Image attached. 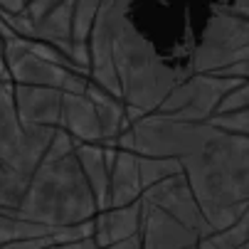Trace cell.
Listing matches in <instances>:
<instances>
[{
    "mask_svg": "<svg viewBox=\"0 0 249 249\" xmlns=\"http://www.w3.org/2000/svg\"><path fill=\"white\" fill-rule=\"evenodd\" d=\"M215 77H225V79H237V82H244L249 79V47H244L227 67L217 69Z\"/></svg>",
    "mask_w": 249,
    "mask_h": 249,
    "instance_id": "cb8c5ba5",
    "label": "cell"
},
{
    "mask_svg": "<svg viewBox=\"0 0 249 249\" xmlns=\"http://www.w3.org/2000/svg\"><path fill=\"white\" fill-rule=\"evenodd\" d=\"M18 212L25 220L50 230L94 220L96 202L74 151L64 156L45 153L42 163L27 180V190L20 200Z\"/></svg>",
    "mask_w": 249,
    "mask_h": 249,
    "instance_id": "3957f363",
    "label": "cell"
},
{
    "mask_svg": "<svg viewBox=\"0 0 249 249\" xmlns=\"http://www.w3.org/2000/svg\"><path fill=\"white\" fill-rule=\"evenodd\" d=\"M114 69L119 79V99L126 109H133L141 116L156 114L170 89L188 77L156 52L153 42L131 20V8H126L116 20Z\"/></svg>",
    "mask_w": 249,
    "mask_h": 249,
    "instance_id": "7a4b0ae2",
    "label": "cell"
},
{
    "mask_svg": "<svg viewBox=\"0 0 249 249\" xmlns=\"http://www.w3.org/2000/svg\"><path fill=\"white\" fill-rule=\"evenodd\" d=\"M72 20H74V0H64L59 8L32 22V40L52 45L69 57L72 50Z\"/></svg>",
    "mask_w": 249,
    "mask_h": 249,
    "instance_id": "2e32d148",
    "label": "cell"
},
{
    "mask_svg": "<svg viewBox=\"0 0 249 249\" xmlns=\"http://www.w3.org/2000/svg\"><path fill=\"white\" fill-rule=\"evenodd\" d=\"M87 96L94 104V111H96V119H99V128H101V143L99 146L114 148L116 146V138L128 128L124 101L119 96L109 94V91H104L94 82L87 87Z\"/></svg>",
    "mask_w": 249,
    "mask_h": 249,
    "instance_id": "9a60e30c",
    "label": "cell"
},
{
    "mask_svg": "<svg viewBox=\"0 0 249 249\" xmlns=\"http://www.w3.org/2000/svg\"><path fill=\"white\" fill-rule=\"evenodd\" d=\"M54 230L42 227L32 220H25L18 210L0 207V247L18 242V239H32V237H52Z\"/></svg>",
    "mask_w": 249,
    "mask_h": 249,
    "instance_id": "e0dca14e",
    "label": "cell"
},
{
    "mask_svg": "<svg viewBox=\"0 0 249 249\" xmlns=\"http://www.w3.org/2000/svg\"><path fill=\"white\" fill-rule=\"evenodd\" d=\"M242 249H249V242H247V244H244V247H242Z\"/></svg>",
    "mask_w": 249,
    "mask_h": 249,
    "instance_id": "1f68e13d",
    "label": "cell"
},
{
    "mask_svg": "<svg viewBox=\"0 0 249 249\" xmlns=\"http://www.w3.org/2000/svg\"><path fill=\"white\" fill-rule=\"evenodd\" d=\"M101 8V0H74V20H72V45H84L94 18Z\"/></svg>",
    "mask_w": 249,
    "mask_h": 249,
    "instance_id": "44dd1931",
    "label": "cell"
},
{
    "mask_svg": "<svg viewBox=\"0 0 249 249\" xmlns=\"http://www.w3.org/2000/svg\"><path fill=\"white\" fill-rule=\"evenodd\" d=\"M141 200H146L148 205L163 210L165 215H170L173 220H178L180 225H185L190 232H195L200 239H205L207 234H212L202 210L190 190V183L183 173H178L173 178H165V180L151 185L143 190Z\"/></svg>",
    "mask_w": 249,
    "mask_h": 249,
    "instance_id": "52a82bcc",
    "label": "cell"
},
{
    "mask_svg": "<svg viewBox=\"0 0 249 249\" xmlns=\"http://www.w3.org/2000/svg\"><path fill=\"white\" fill-rule=\"evenodd\" d=\"M232 87H237V79L193 72L170 89V94L163 99V104L158 106L156 114L170 116L178 121L205 124L215 116L220 101L225 99V94Z\"/></svg>",
    "mask_w": 249,
    "mask_h": 249,
    "instance_id": "5b68a950",
    "label": "cell"
},
{
    "mask_svg": "<svg viewBox=\"0 0 249 249\" xmlns=\"http://www.w3.org/2000/svg\"><path fill=\"white\" fill-rule=\"evenodd\" d=\"M220 8H225L232 15H239V18L249 20V0H227V3L220 5Z\"/></svg>",
    "mask_w": 249,
    "mask_h": 249,
    "instance_id": "4316f807",
    "label": "cell"
},
{
    "mask_svg": "<svg viewBox=\"0 0 249 249\" xmlns=\"http://www.w3.org/2000/svg\"><path fill=\"white\" fill-rule=\"evenodd\" d=\"M143 185L133 148H114L109 163V207H126L141 200Z\"/></svg>",
    "mask_w": 249,
    "mask_h": 249,
    "instance_id": "8fae6325",
    "label": "cell"
},
{
    "mask_svg": "<svg viewBox=\"0 0 249 249\" xmlns=\"http://www.w3.org/2000/svg\"><path fill=\"white\" fill-rule=\"evenodd\" d=\"M59 128L67 131L77 143H101V128L94 111V104L87 94H64L62 96V121Z\"/></svg>",
    "mask_w": 249,
    "mask_h": 249,
    "instance_id": "4fadbf2b",
    "label": "cell"
},
{
    "mask_svg": "<svg viewBox=\"0 0 249 249\" xmlns=\"http://www.w3.org/2000/svg\"><path fill=\"white\" fill-rule=\"evenodd\" d=\"M64 0H27L25 5V15L30 22H37L40 18H45L47 13H52L54 8H59Z\"/></svg>",
    "mask_w": 249,
    "mask_h": 249,
    "instance_id": "d4e9b609",
    "label": "cell"
},
{
    "mask_svg": "<svg viewBox=\"0 0 249 249\" xmlns=\"http://www.w3.org/2000/svg\"><path fill=\"white\" fill-rule=\"evenodd\" d=\"M141 227V200L126 207H106L94 215V239L99 249L131 239Z\"/></svg>",
    "mask_w": 249,
    "mask_h": 249,
    "instance_id": "7c38bea8",
    "label": "cell"
},
{
    "mask_svg": "<svg viewBox=\"0 0 249 249\" xmlns=\"http://www.w3.org/2000/svg\"><path fill=\"white\" fill-rule=\"evenodd\" d=\"M25 0H0V13H10V15H22L25 13Z\"/></svg>",
    "mask_w": 249,
    "mask_h": 249,
    "instance_id": "83f0119b",
    "label": "cell"
},
{
    "mask_svg": "<svg viewBox=\"0 0 249 249\" xmlns=\"http://www.w3.org/2000/svg\"><path fill=\"white\" fill-rule=\"evenodd\" d=\"M57 128H32L27 131L15 111L13 84L0 82V160L13 173L30 180L42 163L47 146Z\"/></svg>",
    "mask_w": 249,
    "mask_h": 249,
    "instance_id": "277c9868",
    "label": "cell"
},
{
    "mask_svg": "<svg viewBox=\"0 0 249 249\" xmlns=\"http://www.w3.org/2000/svg\"><path fill=\"white\" fill-rule=\"evenodd\" d=\"M25 3H27V0H25Z\"/></svg>",
    "mask_w": 249,
    "mask_h": 249,
    "instance_id": "d6a6232c",
    "label": "cell"
},
{
    "mask_svg": "<svg viewBox=\"0 0 249 249\" xmlns=\"http://www.w3.org/2000/svg\"><path fill=\"white\" fill-rule=\"evenodd\" d=\"M111 151L96 143H77L74 156L79 160V168L84 173V180L94 195L96 212L109 207V163H111Z\"/></svg>",
    "mask_w": 249,
    "mask_h": 249,
    "instance_id": "5bb4252c",
    "label": "cell"
},
{
    "mask_svg": "<svg viewBox=\"0 0 249 249\" xmlns=\"http://www.w3.org/2000/svg\"><path fill=\"white\" fill-rule=\"evenodd\" d=\"M62 91L42 87H20L13 84V101L20 124L32 128H59L62 121Z\"/></svg>",
    "mask_w": 249,
    "mask_h": 249,
    "instance_id": "30bf717a",
    "label": "cell"
},
{
    "mask_svg": "<svg viewBox=\"0 0 249 249\" xmlns=\"http://www.w3.org/2000/svg\"><path fill=\"white\" fill-rule=\"evenodd\" d=\"M104 249H141V239H138V234H136V237H131V239L116 242V244H111V247H104Z\"/></svg>",
    "mask_w": 249,
    "mask_h": 249,
    "instance_id": "f546056e",
    "label": "cell"
},
{
    "mask_svg": "<svg viewBox=\"0 0 249 249\" xmlns=\"http://www.w3.org/2000/svg\"><path fill=\"white\" fill-rule=\"evenodd\" d=\"M249 242V207L244 210V215L230 225L227 230L212 232L205 239L197 242V249H242Z\"/></svg>",
    "mask_w": 249,
    "mask_h": 249,
    "instance_id": "ac0fdd59",
    "label": "cell"
},
{
    "mask_svg": "<svg viewBox=\"0 0 249 249\" xmlns=\"http://www.w3.org/2000/svg\"><path fill=\"white\" fill-rule=\"evenodd\" d=\"M0 37H3V40H8V37H13V32L8 30V25H5L3 20H0Z\"/></svg>",
    "mask_w": 249,
    "mask_h": 249,
    "instance_id": "4dcf8cb0",
    "label": "cell"
},
{
    "mask_svg": "<svg viewBox=\"0 0 249 249\" xmlns=\"http://www.w3.org/2000/svg\"><path fill=\"white\" fill-rule=\"evenodd\" d=\"M52 244H54L52 237H32V239H18V242L3 244L0 249H47Z\"/></svg>",
    "mask_w": 249,
    "mask_h": 249,
    "instance_id": "484cf974",
    "label": "cell"
},
{
    "mask_svg": "<svg viewBox=\"0 0 249 249\" xmlns=\"http://www.w3.org/2000/svg\"><path fill=\"white\" fill-rule=\"evenodd\" d=\"M59 249H99V244H96V239H94V237H84V239H79V242L62 244Z\"/></svg>",
    "mask_w": 249,
    "mask_h": 249,
    "instance_id": "f1b7e54d",
    "label": "cell"
},
{
    "mask_svg": "<svg viewBox=\"0 0 249 249\" xmlns=\"http://www.w3.org/2000/svg\"><path fill=\"white\" fill-rule=\"evenodd\" d=\"M242 109H249V79L237 82V87H232V89L225 94V99L220 101L215 116L234 114V111H242Z\"/></svg>",
    "mask_w": 249,
    "mask_h": 249,
    "instance_id": "7402d4cb",
    "label": "cell"
},
{
    "mask_svg": "<svg viewBox=\"0 0 249 249\" xmlns=\"http://www.w3.org/2000/svg\"><path fill=\"white\" fill-rule=\"evenodd\" d=\"M138 156L175 158L212 232L234 225L249 207V138L215 126L148 114L133 121Z\"/></svg>",
    "mask_w": 249,
    "mask_h": 249,
    "instance_id": "6da1fadb",
    "label": "cell"
},
{
    "mask_svg": "<svg viewBox=\"0 0 249 249\" xmlns=\"http://www.w3.org/2000/svg\"><path fill=\"white\" fill-rule=\"evenodd\" d=\"M207 124L220 128V131L249 138V109H242V111H234V114H222V116H212Z\"/></svg>",
    "mask_w": 249,
    "mask_h": 249,
    "instance_id": "603a6c76",
    "label": "cell"
},
{
    "mask_svg": "<svg viewBox=\"0 0 249 249\" xmlns=\"http://www.w3.org/2000/svg\"><path fill=\"white\" fill-rule=\"evenodd\" d=\"M141 249H195L200 237L163 210L141 200Z\"/></svg>",
    "mask_w": 249,
    "mask_h": 249,
    "instance_id": "9c48e42d",
    "label": "cell"
},
{
    "mask_svg": "<svg viewBox=\"0 0 249 249\" xmlns=\"http://www.w3.org/2000/svg\"><path fill=\"white\" fill-rule=\"evenodd\" d=\"M5 67H8V77L10 84L20 87H42V89H64L67 74L77 72V69H67L59 64H52L35 52H30L27 40L13 37L5 40Z\"/></svg>",
    "mask_w": 249,
    "mask_h": 249,
    "instance_id": "ba28073f",
    "label": "cell"
},
{
    "mask_svg": "<svg viewBox=\"0 0 249 249\" xmlns=\"http://www.w3.org/2000/svg\"><path fill=\"white\" fill-rule=\"evenodd\" d=\"M244 47H249V20L217 8L210 15L202 37L193 54V69L197 74H215L227 67Z\"/></svg>",
    "mask_w": 249,
    "mask_h": 249,
    "instance_id": "8992f818",
    "label": "cell"
},
{
    "mask_svg": "<svg viewBox=\"0 0 249 249\" xmlns=\"http://www.w3.org/2000/svg\"><path fill=\"white\" fill-rule=\"evenodd\" d=\"M25 190H27V180H25V178L13 173L3 160H0V207L18 210Z\"/></svg>",
    "mask_w": 249,
    "mask_h": 249,
    "instance_id": "ffe728a7",
    "label": "cell"
},
{
    "mask_svg": "<svg viewBox=\"0 0 249 249\" xmlns=\"http://www.w3.org/2000/svg\"><path fill=\"white\" fill-rule=\"evenodd\" d=\"M138 173H141V185H143V190H146V188L165 180V178H173L178 173H183V168H180V163H178L175 158L138 156Z\"/></svg>",
    "mask_w": 249,
    "mask_h": 249,
    "instance_id": "d6986e66",
    "label": "cell"
}]
</instances>
